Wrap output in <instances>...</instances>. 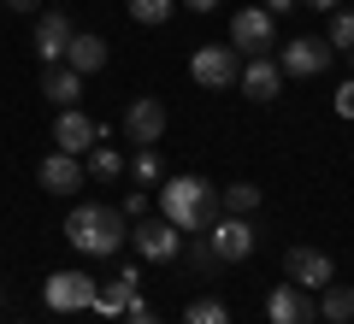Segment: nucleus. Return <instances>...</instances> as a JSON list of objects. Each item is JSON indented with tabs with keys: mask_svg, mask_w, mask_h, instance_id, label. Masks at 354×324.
I'll use <instances>...</instances> for the list:
<instances>
[{
	"mask_svg": "<svg viewBox=\"0 0 354 324\" xmlns=\"http://www.w3.org/2000/svg\"><path fill=\"white\" fill-rule=\"evenodd\" d=\"M12 12H41V0H6Z\"/></svg>",
	"mask_w": 354,
	"mask_h": 324,
	"instance_id": "2f4dec72",
	"label": "nucleus"
},
{
	"mask_svg": "<svg viewBox=\"0 0 354 324\" xmlns=\"http://www.w3.org/2000/svg\"><path fill=\"white\" fill-rule=\"evenodd\" d=\"M95 277L88 271H53L48 283H41V301H48L53 312H83V307H95Z\"/></svg>",
	"mask_w": 354,
	"mask_h": 324,
	"instance_id": "0eeeda50",
	"label": "nucleus"
},
{
	"mask_svg": "<svg viewBox=\"0 0 354 324\" xmlns=\"http://www.w3.org/2000/svg\"><path fill=\"white\" fill-rule=\"evenodd\" d=\"M283 271H290V283H301L307 295L325 283H337V260H330L325 248H290L283 254Z\"/></svg>",
	"mask_w": 354,
	"mask_h": 324,
	"instance_id": "6e6552de",
	"label": "nucleus"
},
{
	"mask_svg": "<svg viewBox=\"0 0 354 324\" xmlns=\"http://www.w3.org/2000/svg\"><path fill=\"white\" fill-rule=\"evenodd\" d=\"M330 106H337V118H354V77L337 88V95H330Z\"/></svg>",
	"mask_w": 354,
	"mask_h": 324,
	"instance_id": "bb28decb",
	"label": "nucleus"
},
{
	"mask_svg": "<svg viewBox=\"0 0 354 324\" xmlns=\"http://www.w3.org/2000/svg\"><path fill=\"white\" fill-rule=\"evenodd\" d=\"M272 36H278V24H272L266 6H242V12L230 18V48H236V53H266Z\"/></svg>",
	"mask_w": 354,
	"mask_h": 324,
	"instance_id": "1a4fd4ad",
	"label": "nucleus"
},
{
	"mask_svg": "<svg viewBox=\"0 0 354 324\" xmlns=\"http://www.w3.org/2000/svg\"><path fill=\"white\" fill-rule=\"evenodd\" d=\"M124 171L136 177V183H165V160H160V148H136Z\"/></svg>",
	"mask_w": 354,
	"mask_h": 324,
	"instance_id": "4be33fe9",
	"label": "nucleus"
},
{
	"mask_svg": "<svg viewBox=\"0 0 354 324\" xmlns=\"http://www.w3.org/2000/svg\"><path fill=\"white\" fill-rule=\"evenodd\" d=\"M295 6H301V0H266V12H272V18H283V12H295Z\"/></svg>",
	"mask_w": 354,
	"mask_h": 324,
	"instance_id": "c756f323",
	"label": "nucleus"
},
{
	"mask_svg": "<svg viewBox=\"0 0 354 324\" xmlns=\"http://www.w3.org/2000/svg\"><path fill=\"white\" fill-rule=\"evenodd\" d=\"M266 318L272 324H313L319 307H313V295H307L301 283H278L272 295H266Z\"/></svg>",
	"mask_w": 354,
	"mask_h": 324,
	"instance_id": "9b49d317",
	"label": "nucleus"
},
{
	"mask_svg": "<svg viewBox=\"0 0 354 324\" xmlns=\"http://www.w3.org/2000/svg\"><path fill=\"white\" fill-rule=\"evenodd\" d=\"M118 212H124V218H142V212H148V195H142V189H130V195H124V207H118Z\"/></svg>",
	"mask_w": 354,
	"mask_h": 324,
	"instance_id": "cd10ccee",
	"label": "nucleus"
},
{
	"mask_svg": "<svg viewBox=\"0 0 354 324\" xmlns=\"http://www.w3.org/2000/svg\"><path fill=\"white\" fill-rule=\"evenodd\" d=\"M65 65H71L77 77L106 71V36H88V30H77V36H71V48H65Z\"/></svg>",
	"mask_w": 354,
	"mask_h": 324,
	"instance_id": "f3484780",
	"label": "nucleus"
},
{
	"mask_svg": "<svg viewBox=\"0 0 354 324\" xmlns=\"http://www.w3.org/2000/svg\"><path fill=\"white\" fill-rule=\"evenodd\" d=\"M201 236H207V248L218 254V265L254 260V242H260V236H254V225H248V218H225V212H218V218H213V225L201 230Z\"/></svg>",
	"mask_w": 354,
	"mask_h": 324,
	"instance_id": "20e7f679",
	"label": "nucleus"
},
{
	"mask_svg": "<svg viewBox=\"0 0 354 324\" xmlns=\"http://www.w3.org/2000/svg\"><path fill=\"white\" fill-rule=\"evenodd\" d=\"M183 324H230V307H225L218 295H201V301L183 307Z\"/></svg>",
	"mask_w": 354,
	"mask_h": 324,
	"instance_id": "5701e85b",
	"label": "nucleus"
},
{
	"mask_svg": "<svg viewBox=\"0 0 354 324\" xmlns=\"http://www.w3.org/2000/svg\"><path fill=\"white\" fill-rule=\"evenodd\" d=\"M342 53H348V71H354V48H342Z\"/></svg>",
	"mask_w": 354,
	"mask_h": 324,
	"instance_id": "72a5a7b5",
	"label": "nucleus"
},
{
	"mask_svg": "<svg viewBox=\"0 0 354 324\" xmlns=\"http://www.w3.org/2000/svg\"><path fill=\"white\" fill-rule=\"evenodd\" d=\"M41 95H48L53 106H77V100H83V77L59 59V65H48V71H41Z\"/></svg>",
	"mask_w": 354,
	"mask_h": 324,
	"instance_id": "a211bd4d",
	"label": "nucleus"
},
{
	"mask_svg": "<svg viewBox=\"0 0 354 324\" xmlns=\"http://www.w3.org/2000/svg\"><path fill=\"white\" fill-rule=\"evenodd\" d=\"M325 41H330V48H354V12H348V6H337V12H330Z\"/></svg>",
	"mask_w": 354,
	"mask_h": 324,
	"instance_id": "393cba45",
	"label": "nucleus"
},
{
	"mask_svg": "<svg viewBox=\"0 0 354 324\" xmlns=\"http://www.w3.org/2000/svg\"><path fill=\"white\" fill-rule=\"evenodd\" d=\"M319 318L348 324V318H354V289H348V283H325V289H319Z\"/></svg>",
	"mask_w": 354,
	"mask_h": 324,
	"instance_id": "6ab92c4d",
	"label": "nucleus"
},
{
	"mask_svg": "<svg viewBox=\"0 0 354 324\" xmlns=\"http://www.w3.org/2000/svg\"><path fill=\"white\" fill-rule=\"evenodd\" d=\"M130 242H136L142 260L165 265V260H177V248H183V230H177L171 218H148V212H142L136 225H130Z\"/></svg>",
	"mask_w": 354,
	"mask_h": 324,
	"instance_id": "423d86ee",
	"label": "nucleus"
},
{
	"mask_svg": "<svg viewBox=\"0 0 354 324\" xmlns=\"http://www.w3.org/2000/svg\"><path fill=\"white\" fill-rule=\"evenodd\" d=\"M183 242H189V236H183ZM177 254H183V260H189V265H195V271H213V265H218V254H213V248H207V236H195V242H189V248H177Z\"/></svg>",
	"mask_w": 354,
	"mask_h": 324,
	"instance_id": "a878e982",
	"label": "nucleus"
},
{
	"mask_svg": "<svg viewBox=\"0 0 354 324\" xmlns=\"http://www.w3.org/2000/svg\"><path fill=\"white\" fill-rule=\"evenodd\" d=\"M124 324H160V312H148V307H142V301H136V307L124 312Z\"/></svg>",
	"mask_w": 354,
	"mask_h": 324,
	"instance_id": "c85d7f7f",
	"label": "nucleus"
},
{
	"mask_svg": "<svg viewBox=\"0 0 354 324\" xmlns=\"http://www.w3.org/2000/svg\"><path fill=\"white\" fill-rule=\"evenodd\" d=\"M0 12H6V0H0Z\"/></svg>",
	"mask_w": 354,
	"mask_h": 324,
	"instance_id": "f704fd0d",
	"label": "nucleus"
},
{
	"mask_svg": "<svg viewBox=\"0 0 354 324\" xmlns=\"http://www.w3.org/2000/svg\"><path fill=\"white\" fill-rule=\"evenodd\" d=\"M88 177H101V183H113V177H124V153L118 148H106V142H95L88 148V165H83Z\"/></svg>",
	"mask_w": 354,
	"mask_h": 324,
	"instance_id": "412c9836",
	"label": "nucleus"
},
{
	"mask_svg": "<svg viewBox=\"0 0 354 324\" xmlns=\"http://www.w3.org/2000/svg\"><path fill=\"white\" fill-rule=\"evenodd\" d=\"M95 142H101L95 118L77 113V106H59V118H53V148H59V153H88Z\"/></svg>",
	"mask_w": 354,
	"mask_h": 324,
	"instance_id": "f8f14e48",
	"label": "nucleus"
},
{
	"mask_svg": "<svg viewBox=\"0 0 354 324\" xmlns=\"http://www.w3.org/2000/svg\"><path fill=\"white\" fill-rule=\"evenodd\" d=\"M177 6H189V12H213L218 0H177Z\"/></svg>",
	"mask_w": 354,
	"mask_h": 324,
	"instance_id": "7c9ffc66",
	"label": "nucleus"
},
{
	"mask_svg": "<svg viewBox=\"0 0 354 324\" xmlns=\"http://www.w3.org/2000/svg\"><path fill=\"white\" fill-rule=\"evenodd\" d=\"M236 71H242V53L230 41H207L189 53V77L201 88H236Z\"/></svg>",
	"mask_w": 354,
	"mask_h": 324,
	"instance_id": "7ed1b4c3",
	"label": "nucleus"
},
{
	"mask_svg": "<svg viewBox=\"0 0 354 324\" xmlns=\"http://www.w3.org/2000/svg\"><path fill=\"white\" fill-rule=\"evenodd\" d=\"M124 136L136 142V148H153V142L165 136V106H160L153 95L130 100V113H124Z\"/></svg>",
	"mask_w": 354,
	"mask_h": 324,
	"instance_id": "ddd939ff",
	"label": "nucleus"
},
{
	"mask_svg": "<svg viewBox=\"0 0 354 324\" xmlns=\"http://www.w3.org/2000/svg\"><path fill=\"white\" fill-rule=\"evenodd\" d=\"M330 59H337V48H330L325 36H295V41H283L278 71H283V77H325Z\"/></svg>",
	"mask_w": 354,
	"mask_h": 324,
	"instance_id": "39448f33",
	"label": "nucleus"
},
{
	"mask_svg": "<svg viewBox=\"0 0 354 324\" xmlns=\"http://www.w3.org/2000/svg\"><path fill=\"white\" fill-rule=\"evenodd\" d=\"M65 242H71L77 254H88V260H113L130 242V218L118 207L83 200V207H71V218H65Z\"/></svg>",
	"mask_w": 354,
	"mask_h": 324,
	"instance_id": "f257e3e1",
	"label": "nucleus"
},
{
	"mask_svg": "<svg viewBox=\"0 0 354 324\" xmlns=\"http://www.w3.org/2000/svg\"><path fill=\"white\" fill-rule=\"evenodd\" d=\"M236 88H242L248 100H278V95H283L278 59H272V53H248V65L236 71Z\"/></svg>",
	"mask_w": 354,
	"mask_h": 324,
	"instance_id": "9d476101",
	"label": "nucleus"
},
{
	"mask_svg": "<svg viewBox=\"0 0 354 324\" xmlns=\"http://www.w3.org/2000/svg\"><path fill=\"white\" fill-rule=\"evenodd\" d=\"M254 207H260V189H254V183H230V189H218V212H225V218H248Z\"/></svg>",
	"mask_w": 354,
	"mask_h": 324,
	"instance_id": "aec40b11",
	"label": "nucleus"
},
{
	"mask_svg": "<svg viewBox=\"0 0 354 324\" xmlns=\"http://www.w3.org/2000/svg\"><path fill=\"white\" fill-rule=\"evenodd\" d=\"M124 6H130V18H136V24H153V30L177 12V0H124Z\"/></svg>",
	"mask_w": 354,
	"mask_h": 324,
	"instance_id": "b1692460",
	"label": "nucleus"
},
{
	"mask_svg": "<svg viewBox=\"0 0 354 324\" xmlns=\"http://www.w3.org/2000/svg\"><path fill=\"white\" fill-rule=\"evenodd\" d=\"M71 36H77V24L65 12H36V53H41V65H59L65 48H71Z\"/></svg>",
	"mask_w": 354,
	"mask_h": 324,
	"instance_id": "4468645a",
	"label": "nucleus"
},
{
	"mask_svg": "<svg viewBox=\"0 0 354 324\" xmlns=\"http://www.w3.org/2000/svg\"><path fill=\"white\" fill-rule=\"evenodd\" d=\"M136 283H142V271H136V265H124V271H118L106 289H95V312H106V318H124V312L142 301Z\"/></svg>",
	"mask_w": 354,
	"mask_h": 324,
	"instance_id": "dca6fc26",
	"label": "nucleus"
},
{
	"mask_svg": "<svg viewBox=\"0 0 354 324\" xmlns=\"http://www.w3.org/2000/svg\"><path fill=\"white\" fill-rule=\"evenodd\" d=\"M83 177H88V171L77 165V153H59V148L36 165V183L53 189V195H77V189H83Z\"/></svg>",
	"mask_w": 354,
	"mask_h": 324,
	"instance_id": "2eb2a0df",
	"label": "nucleus"
},
{
	"mask_svg": "<svg viewBox=\"0 0 354 324\" xmlns=\"http://www.w3.org/2000/svg\"><path fill=\"white\" fill-rule=\"evenodd\" d=\"M301 6H313V12H337L342 0H301Z\"/></svg>",
	"mask_w": 354,
	"mask_h": 324,
	"instance_id": "473e14b6",
	"label": "nucleus"
},
{
	"mask_svg": "<svg viewBox=\"0 0 354 324\" xmlns=\"http://www.w3.org/2000/svg\"><path fill=\"white\" fill-rule=\"evenodd\" d=\"M160 218H171L183 236H201L218 218V189L207 177H165L160 183Z\"/></svg>",
	"mask_w": 354,
	"mask_h": 324,
	"instance_id": "f03ea898",
	"label": "nucleus"
}]
</instances>
